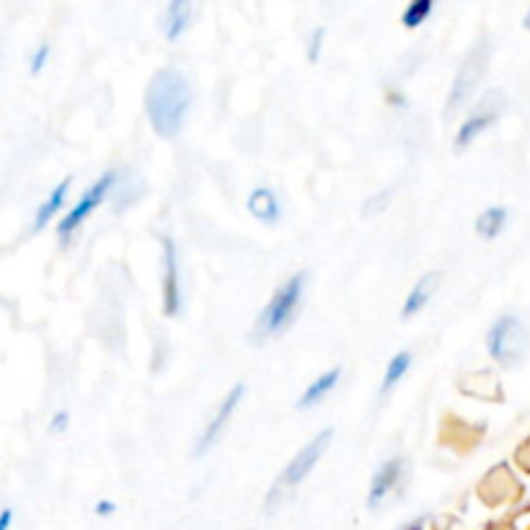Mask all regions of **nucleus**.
Instances as JSON below:
<instances>
[{
	"mask_svg": "<svg viewBox=\"0 0 530 530\" xmlns=\"http://www.w3.org/2000/svg\"><path fill=\"white\" fill-rule=\"evenodd\" d=\"M161 290H163V313L176 316L181 308L179 290V259H176V246L171 238H163V264H161Z\"/></svg>",
	"mask_w": 530,
	"mask_h": 530,
	"instance_id": "obj_8",
	"label": "nucleus"
},
{
	"mask_svg": "<svg viewBox=\"0 0 530 530\" xmlns=\"http://www.w3.org/2000/svg\"><path fill=\"white\" fill-rule=\"evenodd\" d=\"M339 378H342V368H331V370H326L324 375H318L316 381H313L311 386L303 391V396L298 399V409H311V406H316L318 401H324L326 396L334 391Z\"/></svg>",
	"mask_w": 530,
	"mask_h": 530,
	"instance_id": "obj_12",
	"label": "nucleus"
},
{
	"mask_svg": "<svg viewBox=\"0 0 530 530\" xmlns=\"http://www.w3.org/2000/svg\"><path fill=\"white\" fill-rule=\"evenodd\" d=\"M502 106H505V94L502 91H489V94L481 96V101L476 104V109L471 114H468V119L461 125V130H458L456 135V148L463 150L468 143H474L476 138H479L481 132L487 130L489 125H494V119L499 117V112H502Z\"/></svg>",
	"mask_w": 530,
	"mask_h": 530,
	"instance_id": "obj_7",
	"label": "nucleus"
},
{
	"mask_svg": "<svg viewBox=\"0 0 530 530\" xmlns=\"http://www.w3.org/2000/svg\"><path fill=\"white\" fill-rule=\"evenodd\" d=\"M47 57H50V44L44 42V44H39L37 47V52H34V57H32V75H37L39 70L44 68V65H47Z\"/></svg>",
	"mask_w": 530,
	"mask_h": 530,
	"instance_id": "obj_20",
	"label": "nucleus"
},
{
	"mask_svg": "<svg viewBox=\"0 0 530 530\" xmlns=\"http://www.w3.org/2000/svg\"><path fill=\"white\" fill-rule=\"evenodd\" d=\"M505 223H507L505 207H489V210L481 212L479 220H476V233H479L481 238H497L499 231L505 228Z\"/></svg>",
	"mask_w": 530,
	"mask_h": 530,
	"instance_id": "obj_16",
	"label": "nucleus"
},
{
	"mask_svg": "<svg viewBox=\"0 0 530 530\" xmlns=\"http://www.w3.org/2000/svg\"><path fill=\"white\" fill-rule=\"evenodd\" d=\"M432 8H435V3H432V0H414V3H409V6H406L401 21H404L406 29H417V26H422L424 21H427V16L432 13Z\"/></svg>",
	"mask_w": 530,
	"mask_h": 530,
	"instance_id": "obj_18",
	"label": "nucleus"
},
{
	"mask_svg": "<svg viewBox=\"0 0 530 530\" xmlns=\"http://www.w3.org/2000/svg\"><path fill=\"white\" fill-rule=\"evenodd\" d=\"M489 68V47L487 42H479L474 50L468 52V57L463 60L461 70H458L453 88H450L448 101H445V117H453L468 104V99L474 96L476 86L481 83L484 73Z\"/></svg>",
	"mask_w": 530,
	"mask_h": 530,
	"instance_id": "obj_4",
	"label": "nucleus"
},
{
	"mask_svg": "<svg viewBox=\"0 0 530 530\" xmlns=\"http://www.w3.org/2000/svg\"><path fill=\"white\" fill-rule=\"evenodd\" d=\"M114 510H117V507H114V502H109V499L96 502V515H112Z\"/></svg>",
	"mask_w": 530,
	"mask_h": 530,
	"instance_id": "obj_22",
	"label": "nucleus"
},
{
	"mask_svg": "<svg viewBox=\"0 0 530 530\" xmlns=\"http://www.w3.org/2000/svg\"><path fill=\"white\" fill-rule=\"evenodd\" d=\"M324 37H326L324 26H316L311 37H308L306 55H308V60H311V63H318V57H321V44H324Z\"/></svg>",
	"mask_w": 530,
	"mask_h": 530,
	"instance_id": "obj_19",
	"label": "nucleus"
},
{
	"mask_svg": "<svg viewBox=\"0 0 530 530\" xmlns=\"http://www.w3.org/2000/svg\"><path fill=\"white\" fill-rule=\"evenodd\" d=\"M11 520H13V510L11 507H6L3 515H0V530H11Z\"/></svg>",
	"mask_w": 530,
	"mask_h": 530,
	"instance_id": "obj_23",
	"label": "nucleus"
},
{
	"mask_svg": "<svg viewBox=\"0 0 530 530\" xmlns=\"http://www.w3.org/2000/svg\"><path fill=\"white\" fill-rule=\"evenodd\" d=\"M114 179H117V171H106L104 176H99V179L83 192V197L75 202V207H70V212L63 218V223H60V238H63V241H68V238L81 228L83 220L104 202L109 189L114 187Z\"/></svg>",
	"mask_w": 530,
	"mask_h": 530,
	"instance_id": "obj_6",
	"label": "nucleus"
},
{
	"mask_svg": "<svg viewBox=\"0 0 530 530\" xmlns=\"http://www.w3.org/2000/svg\"><path fill=\"white\" fill-rule=\"evenodd\" d=\"M189 19H192V3L189 0H174L166 8V16H163V34H166V39L176 42L181 34L187 32Z\"/></svg>",
	"mask_w": 530,
	"mask_h": 530,
	"instance_id": "obj_13",
	"label": "nucleus"
},
{
	"mask_svg": "<svg viewBox=\"0 0 530 530\" xmlns=\"http://www.w3.org/2000/svg\"><path fill=\"white\" fill-rule=\"evenodd\" d=\"M249 212L259 223H277L280 220V202L277 194L267 187H256L249 194Z\"/></svg>",
	"mask_w": 530,
	"mask_h": 530,
	"instance_id": "obj_11",
	"label": "nucleus"
},
{
	"mask_svg": "<svg viewBox=\"0 0 530 530\" xmlns=\"http://www.w3.org/2000/svg\"><path fill=\"white\" fill-rule=\"evenodd\" d=\"M244 393H246V386L244 383H238V386H233L231 391H228V396L220 401L218 412H215V417L210 419V424H207L205 432L200 435V443H197V456H205V450H210L212 443L223 435L225 424L231 422L236 406L241 404V399H244Z\"/></svg>",
	"mask_w": 530,
	"mask_h": 530,
	"instance_id": "obj_9",
	"label": "nucleus"
},
{
	"mask_svg": "<svg viewBox=\"0 0 530 530\" xmlns=\"http://www.w3.org/2000/svg\"><path fill=\"white\" fill-rule=\"evenodd\" d=\"M525 29L530 32V11H528V16H525Z\"/></svg>",
	"mask_w": 530,
	"mask_h": 530,
	"instance_id": "obj_24",
	"label": "nucleus"
},
{
	"mask_svg": "<svg viewBox=\"0 0 530 530\" xmlns=\"http://www.w3.org/2000/svg\"><path fill=\"white\" fill-rule=\"evenodd\" d=\"M65 427H68V412H55V417L50 422V432L52 435H60V432H65Z\"/></svg>",
	"mask_w": 530,
	"mask_h": 530,
	"instance_id": "obj_21",
	"label": "nucleus"
},
{
	"mask_svg": "<svg viewBox=\"0 0 530 530\" xmlns=\"http://www.w3.org/2000/svg\"><path fill=\"white\" fill-rule=\"evenodd\" d=\"M487 350L502 368H512L528 352V334L515 316H502L487 334Z\"/></svg>",
	"mask_w": 530,
	"mask_h": 530,
	"instance_id": "obj_5",
	"label": "nucleus"
},
{
	"mask_svg": "<svg viewBox=\"0 0 530 530\" xmlns=\"http://www.w3.org/2000/svg\"><path fill=\"white\" fill-rule=\"evenodd\" d=\"M303 287H306V272H298L287 282H282L275 298L269 300L259 321H256V339L277 337L293 321L300 298H303Z\"/></svg>",
	"mask_w": 530,
	"mask_h": 530,
	"instance_id": "obj_2",
	"label": "nucleus"
},
{
	"mask_svg": "<svg viewBox=\"0 0 530 530\" xmlns=\"http://www.w3.org/2000/svg\"><path fill=\"white\" fill-rule=\"evenodd\" d=\"M331 437H334V432L331 430H321L316 437H313L311 443H306L303 448H300L298 456L290 461V466L285 468L280 474V479H277V484L272 487V492H269V499H267V510H275L277 502L285 497H290V492H293L295 487H298L300 481L306 479L308 474L313 471V466H316L318 461H321V456L326 453V448H329Z\"/></svg>",
	"mask_w": 530,
	"mask_h": 530,
	"instance_id": "obj_3",
	"label": "nucleus"
},
{
	"mask_svg": "<svg viewBox=\"0 0 530 530\" xmlns=\"http://www.w3.org/2000/svg\"><path fill=\"white\" fill-rule=\"evenodd\" d=\"M437 285H440V275L437 272H430V275H424L422 280L417 282V285L412 287V293H409V298H406L404 303V311H401V318H412L414 313L422 311L427 303H430V298L435 295Z\"/></svg>",
	"mask_w": 530,
	"mask_h": 530,
	"instance_id": "obj_14",
	"label": "nucleus"
},
{
	"mask_svg": "<svg viewBox=\"0 0 530 530\" xmlns=\"http://www.w3.org/2000/svg\"><path fill=\"white\" fill-rule=\"evenodd\" d=\"M401 474H404V461H401V458H391V461H386L378 471H375L368 494L370 510H378V507L386 502L388 494H391L393 489H396V484L401 481Z\"/></svg>",
	"mask_w": 530,
	"mask_h": 530,
	"instance_id": "obj_10",
	"label": "nucleus"
},
{
	"mask_svg": "<svg viewBox=\"0 0 530 530\" xmlns=\"http://www.w3.org/2000/svg\"><path fill=\"white\" fill-rule=\"evenodd\" d=\"M409 365H412V352H399V355L393 357L391 362H388L386 368V375H383V383H381V391L388 393L391 391L396 383L404 378V373L409 370Z\"/></svg>",
	"mask_w": 530,
	"mask_h": 530,
	"instance_id": "obj_17",
	"label": "nucleus"
},
{
	"mask_svg": "<svg viewBox=\"0 0 530 530\" xmlns=\"http://www.w3.org/2000/svg\"><path fill=\"white\" fill-rule=\"evenodd\" d=\"M70 184H73V179L68 176V179H63L60 184H57L55 189H52V194L47 197V202H44V205L39 207L37 218H34V231H42L44 225L50 223V220L55 218L57 212H60V207L65 205V197H68Z\"/></svg>",
	"mask_w": 530,
	"mask_h": 530,
	"instance_id": "obj_15",
	"label": "nucleus"
},
{
	"mask_svg": "<svg viewBox=\"0 0 530 530\" xmlns=\"http://www.w3.org/2000/svg\"><path fill=\"white\" fill-rule=\"evenodd\" d=\"M192 104V88L179 68H161L145 88V112L158 138H176Z\"/></svg>",
	"mask_w": 530,
	"mask_h": 530,
	"instance_id": "obj_1",
	"label": "nucleus"
}]
</instances>
